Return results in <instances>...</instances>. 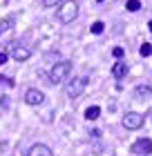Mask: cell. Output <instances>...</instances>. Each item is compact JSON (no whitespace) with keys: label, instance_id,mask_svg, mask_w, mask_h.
Segmentation results:
<instances>
[{"label":"cell","instance_id":"6da1fadb","mask_svg":"<svg viewBox=\"0 0 152 156\" xmlns=\"http://www.w3.org/2000/svg\"><path fill=\"white\" fill-rule=\"evenodd\" d=\"M78 18V2L76 0H63L58 5V11H56V20L63 25H69Z\"/></svg>","mask_w":152,"mask_h":156},{"label":"cell","instance_id":"7a4b0ae2","mask_svg":"<svg viewBox=\"0 0 152 156\" xmlns=\"http://www.w3.org/2000/svg\"><path fill=\"white\" fill-rule=\"evenodd\" d=\"M69 72H72V60H58L52 67V72H49V80L54 85H58L61 80H65L69 76Z\"/></svg>","mask_w":152,"mask_h":156},{"label":"cell","instance_id":"3957f363","mask_svg":"<svg viewBox=\"0 0 152 156\" xmlns=\"http://www.w3.org/2000/svg\"><path fill=\"white\" fill-rule=\"evenodd\" d=\"M87 76H78V78H72V80L67 83V96L69 98H78V96H83V91L85 87H87Z\"/></svg>","mask_w":152,"mask_h":156},{"label":"cell","instance_id":"277c9868","mask_svg":"<svg viewBox=\"0 0 152 156\" xmlns=\"http://www.w3.org/2000/svg\"><path fill=\"white\" fill-rule=\"evenodd\" d=\"M121 123H123V127L130 129V132H132V129H141L143 123H146V116H143L141 112H128V114L123 116Z\"/></svg>","mask_w":152,"mask_h":156},{"label":"cell","instance_id":"5b68a950","mask_svg":"<svg viewBox=\"0 0 152 156\" xmlns=\"http://www.w3.org/2000/svg\"><path fill=\"white\" fill-rule=\"evenodd\" d=\"M132 152L136 156H150L152 154V140L150 138H139L132 143Z\"/></svg>","mask_w":152,"mask_h":156},{"label":"cell","instance_id":"8992f818","mask_svg":"<svg viewBox=\"0 0 152 156\" xmlns=\"http://www.w3.org/2000/svg\"><path fill=\"white\" fill-rule=\"evenodd\" d=\"M25 103L34 105V107H36V105H43V103H45V94H43L40 89H36V87H29L25 91Z\"/></svg>","mask_w":152,"mask_h":156},{"label":"cell","instance_id":"52a82bcc","mask_svg":"<svg viewBox=\"0 0 152 156\" xmlns=\"http://www.w3.org/2000/svg\"><path fill=\"white\" fill-rule=\"evenodd\" d=\"M128 72H130V65L125 60H117L112 65V78H119V80H121V78L128 76Z\"/></svg>","mask_w":152,"mask_h":156},{"label":"cell","instance_id":"ba28073f","mask_svg":"<svg viewBox=\"0 0 152 156\" xmlns=\"http://www.w3.org/2000/svg\"><path fill=\"white\" fill-rule=\"evenodd\" d=\"M29 56H32V49L29 47H23V45H16V47H13V51H11V58L18 60V62L29 60Z\"/></svg>","mask_w":152,"mask_h":156},{"label":"cell","instance_id":"9c48e42d","mask_svg":"<svg viewBox=\"0 0 152 156\" xmlns=\"http://www.w3.org/2000/svg\"><path fill=\"white\" fill-rule=\"evenodd\" d=\"M27 156H52V150H49V145H45V143H36V145L29 147Z\"/></svg>","mask_w":152,"mask_h":156},{"label":"cell","instance_id":"30bf717a","mask_svg":"<svg viewBox=\"0 0 152 156\" xmlns=\"http://www.w3.org/2000/svg\"><path fill=\"white\" fill-rule=\"evenodd\" d=\"M132 96L136 98V101H143V98H150L152 96V87H148V85H141V87H136L132 91Z\"/></svg>","mask_w":152,"mask_h":156},{"label":"cell","instance_id":"8fae6325","mask_svg":"<svg viewBox=\"0 0 152 156\" xmlns=\"http://www.w3.org/2000/svg\"><path fill=\"white\" fill-rule=\"evenodd\" d=\"M98 116H101V107H98V105H92V107L85 109V118H87V120H96Z\"/></svg>","mask_w":152,"mask_h":156},{"label":"cell","instance_id":"7c38bea8","mask_svg":"<svg viewBox=\"0 0 152 156\" xmlns=\"http://www.w3.org/2000/svg\"><path fill=\"white\" fill-rule=\"evenodd\" d=\"M90 31H92V34H96V36H98V34H103V31H105V23L96 20V23H94V25L90 27Z\"/></svg>","mask_w":152,"mask_h":156},{"label":"cell","instance_id":"4fadbf2b","mask_svg":"<svg viewBox=\"0 0 152 156\" xmlns=\"http://www.w3.org/2000/svg\"><path fill=\"white\" fill-rule=\"evenodd\" d=\"M125 9H128V11H139V9H141V0H128V2H125Z\"/></svg>","mask_w":152,"mask_h":156},{"label":"cell","instance_id":"5bb4252c","mask_svg":"<svg viewBox=\"0 0 152 156\" xmlns=\"http://www.w3.org/2000/svg\"><path fill=\"white\" fill-rule=\"evenodd\" d=\"M139 54L143 56V58H148V56L152 54V45H150V42H143V45H141V49H139Z\"/></svg>","mask_w":152,"mask_h":156},{"label":"cell","instance_id":"9a60e30c","mask_svg":"<svg viewBox=\"0 0 152 156\" xmlns=\"http://www.w3.org/2000/svg\"><path fill=\"white\" fill-rule=\"evenodd\" d=\"M40 2H43V7H58L63 0H40Z\"/></svg>","mask_w":152,"mask_h":156},{"label":"cell","instance_id":"2e32d148","mask_svg":"<svg viewBox=\"0 0 152 156\" xmlns=\"http://www.w3.org/2000/svg\"><path fill=\"white\" fill-rule=\"evenodd\" d=\"M112 54H114V58H123V47H114Z\"/></svg>","mask_w":152,"mask_h":156},{"label":"cell","instance_id":"e0dca14e","mask_svg":"<svg viewBox=\"0 0 152 156\" xmlns=\"http://www.w3.org/2000/svg\"><path fill=\"white\" fill-rule=\"evenodd\" d=\"M7 60H9V56H7L5 51H0V67H2L5 62H7Z\"/></svg>","mask_w":152,"mask_h":156},{"label":"cell","instance_id":"ac0fdd59","mask_svg":"<svg viewBox=\"0 0 152 156\" xmlns=\"http://www.w3.org/2000/svg\"><path fill=\"white\" fill-rule=\"evenodd\" d=\"M148 29H150V31H152V20H150V23H148Z\"/></svg>","mask_w":152,"mask_h":156},{"label":"cell","instance_id":"d6986e66","mask_svg":"<svg viewBox=\"0 0 152 156\" xmlns=\"http://www.w3.org/2000/svg\"><path fill=\"white\" fill-rule=\"evenodd\" d=\"M98 2H103V0H98Z\"/></svg>","mask_w":152,"mask_h":156}]
</instances>
